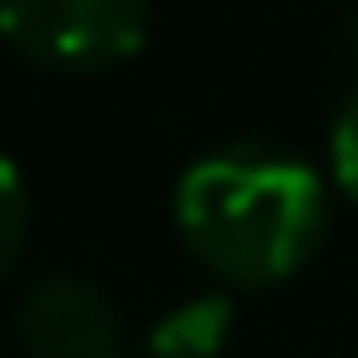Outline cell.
I'll return each mask as SVG.
<instances>
[{
    "label": "cell",
    "mask_w": 358,
    "mask_h": 358,
    "mask_svg": "<svg viewBox=\"0 0 358 358\" xmlns=\"http://www.w3.org/2000/svg\"><path fill=\"white\" fill-rule=\"evenodd\" d=\"M173 218L190 252L229 285H274L296 274L330 224L324 179L274 145H224L179 173Z\"/></svg>",
    "instance_id": "cell-1"
},
{
    "label": "cell",
    "mask_w": 358,
    "mask_h": 358,
    "mask_svg": "<svg viewBox=\"0 0 358 358\" xmlns=\"http://www.w3.org/2000/svg\"><path fill=\"white\" fill-rule=\"evenodd\" d=\"M151 0H0V39L45 67H106L140 50Z\"/></svg>",
    "instance_id": "cell-2"
},
{
    "label": "cell",
    "mask_w": 358,
    "mask_h": 358,
    "mask_svg": "<svg viewBox=\"0 0 358 358\" xmlns=\"http://www.w3.org/2000/svg\"><path fill=\"white\" fill-rule=\"evenodd\" d=\"M229 324H235V308H229L224 291L185 296L179 308H168V313L151 324L140 358H224Z\"/></svg>",
    "instance_id": "cell-4"
},
{
    "label": "cell",
    "mask_w": 358,
    "mask_h": 358,
    "mask_svg": "<svg viewBox=\"0 0 358 358\" xmlns=\"http://www.w3.org/2000/svg\"><path fill=\"white\" fill-rule=\"evenodd\" d=\"M22 229H28V190H22L17 162H11V157H0V268L17 257Z\"/></svg>",
    "instance_id": "cell-6"
},
{
    "label": "cell",
    "mask_w": 358,
    "mask_h": 358,
    "mask_svg": "<svg viewBox=\"0 0 358 358\" xmlns=\"http://www.w3.org/2000/svg\"><path fill=\"white\" fill-rule=\"evenodd\" d=\"M330 173H336V185L358 201V78H352V90L341 95L336 123H330Z\"/></svg>",
    "instance_id": "cell-5"
},
{
    "label": "cell",
    "mask_w": 358,
    "mask_h": 358,
    "mask_svg": "<svg viewBox=\"0 0 358 358\" xmlns=\"http://www.w3.org/2000/svg\"><path fill=\"white\" fill-rule=\"evenodd\" d=\"M28 358H117L123 324L117 308L78 274L34 280L17 313Z\"/></svg>",
    "instance_id": "cell-3"
}]
</instances>
